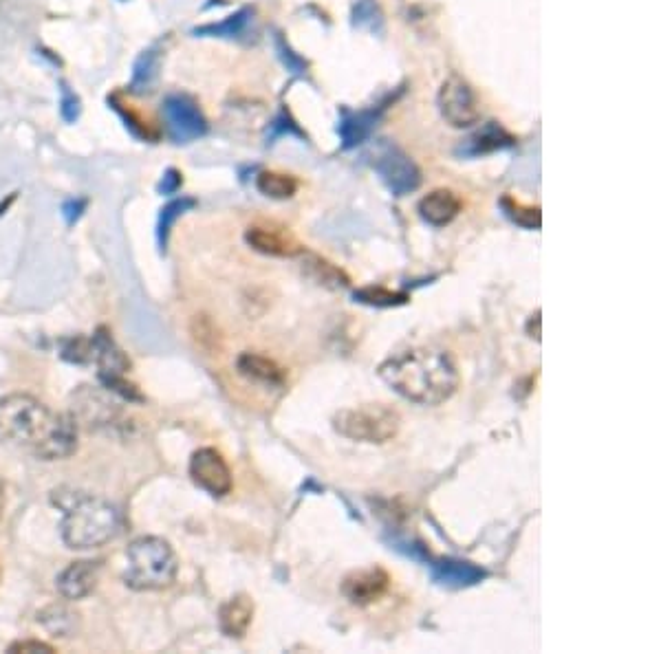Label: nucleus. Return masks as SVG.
I'll use <instances>...</instances> for the list:
<instances>
[{
	"mask_svg": "<svg viewBox=\"0 0 661 654\" xmlns=\"http://www.w3.org/2000/svg\"><path fill=\"white\" fill-rule=\"evenodd\" d=\"M514 144H516L514 135H509L501 124L490 122L485 124L479 133H474L472 137L465 139L457 152L463 157H481V155H490V152L496 150L512 148Z\"/></svg>",
	"mask_w": 661,
	"mask_h": 654,
	"instance_id": "6ab92c4d",
	"label": "nucleus"
},
{
	"mask_svg": "<svg viewBox=\"0 0 661 654\" xmlns=\"http://www.w3.org/2000/svg\"><path fill=\"white\" fill-rule=\"evenodd\" d=\"M97 580H100V564L89 562V560H80V562H71L67 569H64L58 577V593L64 599H71V602H78V599L89 597Z\"/></svg>",
	"mask_w": 661,
	"mask_h": 654,
	"instance_id": "f8f14e48",
	"label": "nucleus"
},
{
	"mask_svg": "<svg viewBox=\"0 0 661 654\" xmlns=\"http://www.w3.org/2000/svg\"><path fill=\"white\" fill-rule=\"evenodd\" d=\"M190 207H194V199H188V196H183V199H177V201H170L164 210H161L159 214V223H157V241H159V247L164 249L166 247V241H168V234L172 230V225H175L177 218L183 214V212H188Z\"/></svg>",
	"mask_w": 661,
	"mask_h": 654,
	"instance_id": "393cba45",
	"label": "nucleus"
},
{
	"mask_svg": "<svg viewBox=\"0 0 661 654\" xmlns=\"http://www.w3.org/2000/svg\"><path fill=\"white\" fill-rule=\"evenodd\" d=\"M417 210H419V216L424 218L428 225L446 227L461 214L463 203L457 192L439 188V190H432L430 194H426L424 199L419 201Z\"/></svg>",
	"mask_w": 661,
	"mask_h": 654,
	"instance_id": "4468645a",
	"label": "nucleus"
},
{
	"mask_svg": "<svg viewBox=\"0 0 661 654\" xmlns=\"http://www.w3.org/2000/svg\"><path fill=\"white\" fill-rule=\"evenodd\" d=\"M236 368L247 381H254V384L260 386L278 388L287 381V373L283 366L276 364L274 359L258 353H243L236 359Z\"/></svg>",
	"mask_w": 661,
	"mask_h": 654,
	"instance_id": "f3484780",
	"label": "nucleus"
},
{
	"mask_svg": "<svg viewBox=\"0 0 661 654\" xmlns=\"http://www.w3.org/2000/svg\"><path fill=\"white\" fill-rule=\"evenodd\" d=\"M256 188L260 194L269 196V199L285 201L298 192V179L285 172L265 170L256 177Z\"/></svg>",
	"mask_w": 661,
	"mask_h": 654,
	"instance_id": "412c9836",
	"label": "nucleus"
},
{
	"mask_svg": "<svg viewBox=\"0 0 661 654\" xmlns=\"http://www.w3.org/2000/svg\"><path fill=\"white\" fill-rule=\"evenodd\" d=\"M73 399H75L73 408L78 410V417L89 425L113 423L119 412L117 403L111 401V397H106L102 390H93L89 386H82V390L75 392Z\"/></svg>",
	"mask_w": 661,
	"mask_h": 654,
	"instance_id": "dca6fc26",
	"label": "nucleus"
},
{
	"mask_svg": "<svg viewBox=\"0 0 661 654\" xmlns=\"http://www.w3.org/2000/svg\"><path fill=\"white\" fill-rule=\"evenodd\" d=\"M0 445L62 461L78 450V423L31 395H7L0 399Z\"/></svg>",
	"mask_w": 661,
	"mask_h": 654,
	"instance_id": "f257e3e1",
	"label": "nucleus"
},
{
	"mask_svg": "<svg viewBox=\"0 0 661 654\" xmlns=\"http://www.w3.org/2000/svg\"><path fill=\"white\" fill-rule=\"evenodd\" d=\"M432 580L441 586L448 588H468L485 580V571L479 564L465 562V560H454V558H443L430 564Z\"/></svg>",
	"mask_w": 661,
	"mask_h": 654,
	"instance_id": "2eb2a0df",
	"label": "nucleus"
},
{
	"mask_svg": "<svg viewBox=\"0 0 661 654\" xmlns=\"http://www.w3.org/2000/svg\"><path fill=\"white\" fill-rule=\"evenodd\" d=\"M190 478L214 498H223L232 492V470L225 463L223 454L214 448H201L190 459Z\"/></svg>",
	"mask_w": 661,
	"mask_h": 654,
	"instance_id": "6e6552de",
	"label": "nucleus"
},
{
	"mask_svg": "<svg viewBox=\"0 0 661 654\" xmlns=\"http://www.w3.org/2000/svg\"><path fill=\"white\" fill-rule=\"evenodd\" d=\"M245 241L249 247L256 249V252L276 258H294L307 252L294 234L287 232L285 227L274 225H252L245 232Z\"/></svg>",
	"mask_w": 661,
	"mask_h": 654,
	"instance_id": "9b49d317",
	"label": "nucleus"
},
{
	"mask_svg": "<svg viewBox=\"0 0 661 654\" xmlns=\"http://www.w3.org/2000/svg\"><path fill=\"white\" fill-rule=\"evenodd\" d=\"M375 170L386 183V188L395 196H406L421 185V172L415 166V161L410 159L404 150L395 146L386 148L382 155L377 157Z\"/></svg>",
	"mask_w": 661,
	"mask_h": 654,
	"instance_id": "1a4fd4ad",
	"label": "nucleus"
},
{
	"mask_svg": "<svg viewBox=\"0 0 661 654\" xmlns=\"http://www.w3.org/2000/svg\"><path fill=\"white\" fill-rule=\"evenodd\" d=\"M278 49H280V56H283V60H285V64H287V67H289L291 71H296V73H300L302 69H305V62H302L300 58H296V56H294V53H291V49H289V47H285V42H283V40H280V38H278Z\"/></svg>",
	"mask_w": 661,
	"mask_h": 654,
	"instance_id": "7c9ffc66",
	"label": "nucleus"
},
{
	"mask_svg": "<svg viewBox=\"0 0 661 654\" xmlns=\"http://www.w3.org/2000/svg\"><path fill=\"white\" fill-rule=\"evenodd\" d=\"M390 588V575L382 566H368V569L353 571L344 577L342 595L349 599L353 606H371L379 602Z\"/></svg>",
	"mask_w": 661,
	"mask_h": 654,
	"instance_id": "9d476101",
	"label": "nucleus"
},
{
	"mask_svg": "<svg viewBox=\"0 0 661 654\" xmlns=\"http://www.w3.org/2000/svg\"><path fill=\"white\" fill-rule=\"evenodd\" d=\"M254 619V602L249 595H236L221 606L219 626L225 637L243 639Z\"/></svg>",
	"mask_w": 661,
	"mask_h": 654,
	"instance_id": "a211bd4d",
	"label": "nucleus"
},
{
	"mask_svg": "<svg viewBox=\"0 0 661 654\" xmlns=\"http://www.w3.org/2000/svg\"><path fill=\"white\" fill-rule=\"evenodd\" d=\"M355 302L368 304V307H379V309H390V307H402L410 300L408 293L404 291H393L386 287H362L353 293Z\"/></svg>",
	"mask_w": 661,
	"mask_h": 654,
	"instance_id": "5701e85b",
	"label": "nucleus"
},
{
	"mask_svg": "<svg viewBox=\"0 0 661 654\" xmlns=\"http://www.w3.org/2000/svg\"><path fill=\"white\" fill-rule=\"evenodd\" d=\"M179 571L175 549L164 538L144 536L128 544L124 582L133 591H164Z\"/></svg>",
	"mask_w": 661,
	"mask_h": 654,
	"instance_id": "20e7f679",
	"label": "nucleus"
},
{
	"mask_svg": "<svg viewBox=\"0 0 661 654\" xmlns=\"http://www.w3.org/2000/svg\"><path fill=\"white\" fill-rule=\"evenodd\" d=\"M377 122V115L373 111H362V113H344L340 119L338 133L342 139V148H355L371 135V130Z\"/></svg>",
	"mask_w": 661,
	"mask_h": 654,
	"instance_id": "aec40b11",
	"label": "nucleus"
},
{
	"mask_svg": "<svg viewBox=\"0 0 661 654\" xmlns=\"http://www.w3.org/2000/svg\"><path fill=\"white\" fill-rule=\"evenodd\" d=\"M249 16H252V12H249V9H241V12L232 14L230 18L223 20V23H219V25H205V27L194 29V34H197V36H219V38H223V36H238L245 29Z\"/></svg>",
	"mask_w": 661,
	"mask_h": 654,
	"instance_id": "a878e982",
	"label": "nucleus"
},
{
	"mask_svg": "<svg viewBox=\"0 0 661 654\" xmlns=\"http://www.w3.org/2000/svg\"><path fill=\"white\" fill-rule=\"evenodd\" d=\"M155 69V56H153V51H148L144 53L142 58H139V62L135 64V78H133V84H142L146 86L150 82V78H153V71Z\"/></svg>",
	"mask_w": 661,
	"mask_h": 654,
	"instance_id": "bb28decb",
	"label": "nucleus"
},
{
	"mask_svg": "<svg viewBox=\"0 0 661 654\" xmlns=\"http://www.w3.org/2000/svg\"><path fill=\"white\" fill-rule=\"evenodd\" d=\"M181 183H183V174L175 168H170V170H166L164 179H161V183H159V192L161 194H175L181 188Z\"/></svg>",
	"mask_w": 661,
	"mask_h": 654,
	"instance_id": "c85d7f7f",
	"label": "nucleus"
},
{
	"mask_svg": "<svg viewBox=\"0 0 661 654\" xmlns=\"http://www.w3.org/2000/svg\"><path fill=\"white\" fill-rule=\"evenodd\" d=\"M58 494V492H56ZM53 500L62 507V540L69 549L89 551L113 542L122 531V514L104 498L71 492L58 494Z\"/></svg>",
	"mask_w": 661,
	"mask_h": 654,
	"instance_id": "7ed1b4c3",
	"label": "nucleus"
},
{
	"mask_svg": "<svg viewBox=\"0 0 661 654\" xmlns=\"http://www.w3.org/2000/svg\"><path fill=\"white\" fill-rule=\"evenodd\" d=\"M3 511H5V485L0 481V518H3Z\"/></svg>",
	"mask_w": 661,
	"mask_h": 654,
	"instance_id": "473e14b6",
	"label": "nucleus"
},
{
	"mask_svg": "<svg viewBox=\"0 0 661 654\" xmlns=\"http://www.w3.org/2000/svg\"><path fill=\"white\" fill-rule=\"evenodd\" d=\"M91 362H95L97 368H100L102 384L108 379L126 377V373L130 370V359L122 353V348L113 342V337L108 335L106 329H100L93 335Z\"/></svg>",
	"mask_w": 661,
	"mask_h": 654,
	"instance_id": "ddd939ff",
	"label": "nucleus"
},
{
	"mask_svg": "<svg viewBox=\"0 0 661 654\" xmlns=\"http://www.w3.org/2000/svg\"><path fill=\"white\" fill-rule=\"evenodd\" d=\"M164 119L168 135L175 144H190L208 133V122L201 108L188 95H168L164 100Z\"/></svg>",
	"mask_w": 661,
	"mask_h": 654,
	"instance_id": "0eeeda50",
	"label": "nucleus"
},
{
	"mask_svg": "<svg viewBox=\"0 0 661 654\" xmlns=\"http://www.w3.org/2000/svg\"><path fill=\"white\" fill-rule=\"evenodd\" d=\"M9 652H14V654H18V652H45V654H51V652H56V648H53L51 643L29 639V641L12 643V646H9Z\"/></svg>",
	"mask_w": 661,
	"mask_h": 654,
	"instance_id": "cd10ccee",
	"label": "nucleus"
},
{
	"mask_svg": "<svg viewBox=\"0 0 661 654\" xmlns=\"http://www.w3.org/2000/svg\"><path fill=\"white\" fill-rule=\"evenodd\" d=\"M333 428L349 441L384 445L399 434L402 417L386 403H362V406L344 408L335 414Z\"/></svg>",
	"mask_w": 661,
	"mask_h": 654,
	"instance_id": "39448f33",
	"label": "nucleus"
},
{
	"mask_svg": "<svg viewBox=\"0 0 661 654\" xmlns=\"http://www.w3.org/2000/svg\"><path fill=\"white\" fill-rule=\"evenodd\" d=\"M437 102L441 117L454 128H470L481 119L479 97H476L470 82L461 75H450L441 84Z\"/></svg>",
	"mask_w": 661,
	"mask_h": 654,
	"instance_id": "423d86ee",
	"label": "nucleus"
},
{
	"mask_svg": "<svg viewBox=\"0 0 661 654\" xmlns=\"http://www.w3.org/2000/svg\"><path fill=\"white\" fill-rule=\"evenodd\" d=\"M62 115H64V119H67V122H75V119H78V115H80L78 97L71 95L69 91H64V97H62Z\"/></svg>",
	"mask_w": 661,
	"mask_h": 654,
	"instance_id": "c756f323",
	"label": "nucleus"
},
{
	"mask_svg": "<svg viewBox=\"0 0 661 654\" xmlns=\"http://www.w3.org/2000/svg\"><path fill=\"white\" fill-rule=\"evenodd\" d=\"M377 373L397 395L419 406L446 403L459 388V370L450 353L432 346H415L388 357Z\"/></svg>",
	"mask_w": 661,
	"mask_h": 654,
	"instance_id": "f03ea898",
	"label": "nucleus"
},
{
	"mask_svg": "<svg viewBox=\"0 0 661 654\" xmlns=\"http://www.w3.org/2000/svg\"><path fill=\"white\" fill-rule=\"evenodd\" d=\"M84 205H86L84 201H69V203H64L62 214H64V218H67V223H69V225L78 221L80 214H82V210H84Z\"/></svg>",
	"mask_w": 661,
	"mask_h": 654,
	"instance_id": "2f4dec72",
	"label": "nucleus"
},
{
	"mask_svg": "<svg viewBox=\"0 0 661 654\" xmlns=\"http://www.w3.org/2000/svg\"><path fill=\"white\" fill-rule=\"evenodd\" d=\"M305 271L318 282V285L329 289H344L349 287L351 282L340 267H335L333 263H329V260H324L320 256H309L305 260Z\"/></svg>",
	"mask_w": 661,
	"mask_h": 654,
	"instance_id": "4be33fe9",
	"label": "nucleus"
},
{
	"mask_svg": "<svg viewBox=\"0 0 661 654\" xmlns=\"http://www.w3.org/2000/svg\"><path fill=\"white\" fill-rule=\"evenodd\" d=\"M501 207L509 221L516 223L518 227H525V230H540V225H543V214H540V207L523 205L520 201L512 199V196H503Z\"/></svg>",
	"mask_w": 661,
	"mask_h": 654,
	"instance_id": "b1692460",
	"label": "nucleus"
}]
</instances>
